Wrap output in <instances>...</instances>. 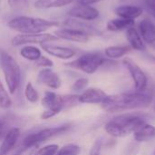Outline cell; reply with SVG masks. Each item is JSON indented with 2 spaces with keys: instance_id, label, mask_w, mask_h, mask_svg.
Masks as SVG:
<instances>
[{
  "instance_id": "6da1fadb",
  "label": "cell",
  "mask_w": 155,
  "mask_h": 155,
  "mask_svg": "<svg viewBox=\"0 0 155 155\" xmlns=\"http://www.w3.org/2000/svg\"><path fill=\"white\" fill-rule=\"evenodd\" d=\"M153 99V91L147 89L143 92L135 91L133 93L108 95L101 105L103 110L107 113H121L147 108L151 105Z\"/></svg>"
},
{
  "instance_id": "7a4b0ae2",
  "label": "cell",
  "mask_w": 155,
  "mask_h": 155,
  "mask_svg": "<svg viewBox=\"0 0 155 155\" xmlns=\"http://www.w3.org/2000/svg\"><path fill=\"white\" fill-rule=\"evenodd\" d=\"M145 119L137 114H122L112 118L104 126L105 132L115 138L128 136L137 129Z\"/></svg>"
},
{
  "instance_id": "3957f363",
  "label": "cell",
  "mask_w": 155,
  "mask_h": 155,
  "mask_svg": "<svg viewBox=\"0 0 155 155\" xmlns=\"http://www.w3.org/2000/svg\"><path fill=\"white\" fill-rule=\"evenodd\" d=\"M10 29L19 34H40L59 25L58 21L47 20L41 17L18 15L7 22Z\"/></svg>"
},
{
  "instance_id": "277c9868",
  "label": "cell",
  "mask_w": 155,
  "mask_h": 155,
  "mask_svg": "<svg viewBox=\"0 0 155 155\" xmlns=\"http://www.w3.org/2000/svg\"><path fill=\"white\" fill-rule=\"evenodd\" d=\"M0 66L10 94H15L21 82V69L17 61L6 51L0 49Z\"/></svg>"
},
{
  "instance_id": "5b68a950",
  "label": "cell",
  "mask_w": 155,
  "mask_h": 155,
  "mask_svg": "<svg viewBox=\"0 0 155 155\" xmlns=\"http://www.w3.org/2000/svg\"><path fill=\"white\" fill-rule=\"evenodd\" d=\"M79 95H61L54 92H45L44 97L42 98L41 104L47 111L52 112L54 116L61 113L64 109L72 107L76 104Z\"/></svg>"
},
{
  "instance_id": "8992f818",
  "label": "cell",
  "mask_w": 155,
  "mask_h": 155,
  "mask_svg": "<svg viewBox=\"0 0 155 155\" xmlns=\"http://www.w3.org/2000/svg\"><path fill=\"white\" fill-rule=\"evenodd\" d=\"M106 62V58L100 52H88L80 55L74 61L66 64V65L78 69L85 74H94Z\"/></svg>"
},
{
  "instance_id": "52a82bcc",
  "label": "cell",
  "mask_w": 155,
  "mask_h": 155,
  "mask_svg": "<svg viewBox=\"0 0 155 155\" xmlns=\"http://www.w3.org/2000/svg\"><path fill=\"white\" fill-rule=\"evenodd\" d=\"M70 127L71 126L69 124H64V125H60V126H55V127H51V128H45L37 133L31 134L24 139L22 145L25 147L36 148L40 143L47 141L48 139L57 134L67 132L70 129Z\"/></svg>"
},
{
  "instance_id": "ba28073f",
  "label": "cell",
  "mask_w": 155,
  "mask_h": 155,
  "mask_svg": "<svg viewBox=\"0 0 155 155\" xmlns=\"http://www.w3.org/2000/svg\"><path fill=\"white\" fill-rule=\"evenodd\" d=\"M59 40L54 35L50 33L40 34H18L12 38V45L14 46H21L26 45H43Z\"/></svg>"
},
{
  "instance_id": "9c48e42d",
  "label": "cell",
  "mask_w": 155,
  "mask_h": 155,
  "mask_svg": "<svg viewBox=\"0 0 155 155\" xmlns=\"http://www.w3.org/2000/svg\"><path fill=\"white\" fill-rule=\"evenodd\" d=\"M124 65L129 71L131 77L134 83L135 91L143 92L148 89V77L143 70L130 57H125L123 60Z\"/></svg>"
},
{
  "instance_id": "30bf717a",
  "label": "cell",
  "mask_w": 155,
  "mask_h": 155,
  "mask_svg": "<svg viewBox=\"0 0 155 155\" xmlns=\"http://www.w3.org/2000/svg\"><path fill=\"white\" fill-rule=\"evenodd\" d=\"M69 17L82 20V21H94L97 19L100 15V12L97 8L94 6H92L91 5H84L80 4L72 7L68 11Z\"/></svg>"
},
{
  "instance_id": "8fae6325",
  "label": "cell",
  "mask_w": 155,
  "mask_h": 155,
  "mask_svg": "<svg viewBox=\"0 0 155 155\" xmlns=\"http://www.w3.org/2000/svg\"><path fill=\"white\" fill-rule=\"evenodd\" d=\"M54 35L58 39H63L65 41L70 42H75V43H81V44H86L89 39L90 35L83 31L74 29V28H60L54 31Z\"/></svg>"
},
{
  "instance_id": "7c38bea8",
  "label": "cell",
  "mask_w": 155,
  "mask_h": 155,
  "mask_svg": "<svg viewBox=\"0 0 155 155\" xmlns=\"http://www.w3.org/2000/svg\"><path fill=\"white\" fill-rule=\"evenodd\" d=\"M41 48L48 54L62 60H69L76 54L75 50H74L71 47L53 45L49 43L41 45Z\"/></svg>"
},
{
  "instance_id": "4fadbf2b",
  "label": "cell",
  "mask_w": 155,
  "mask_h": 155,
  "mask_svg": "<svg viewBox=\"0 0 155 155\" xmlns=\"http://www.w3.org/2000/svg\"><path fill=\"white\" fill-rule=\"evenodd\" d=\"M37 82L54 90L60 88L62 85L60 76L51 68H43L40 70L37 74Z\"/></svg>"
},
{
  "instance_id": "5bb4252c",
  "label": "cell",
  "mask_w": 155,
  "mask_h": 155,
  "mask_svg": "<svg viewBox=\"0 0 155 155\" xmlns=\"http://www.w3.org/2000/svg\"><path fill=\"white\" fill-rule=\"evenodd\" d=\"M108 94H106L103 90L99 88H88L85 89L78 97L79 103L81 104H103L104 101L107 98Z\"/></svg>"
},
{
  "instance_id": "9a60e30c",
  "label": "cell",
  "mask_w": 155,
  "mask_h": 155,
  "mask_svg": "<svg viewBox=\"0 0 155 155\" xmlns=\"http://www.w3.org/2000/svg\"><path fill=\"white\" fill-rule=\"evenodd\" d=\"M137 30L145 44H155V23L152 19L146 17L141 20Z\"/></svg>"
},
{
  "instance_id": "2e32d148",
  "label": "cell",
  "mask_w": 155,
  "mask_h": 155,
  "mask_svg": "<svg viewBox=\"0 0 155 155\" xmlns=\"http://www.w3.org/2000/svg\"><path fill=\"white\" fill-rule=\"evenodd\" d=\"M114 13L117 15L118 17L130 19V20H135L143 15V7L139 5H121L114 8Z\"/></svg>"
},
{
  "instance_id": "e0dca14e",
  "label": "cell",
  "mask_w": 155,
  "mask_h": 155,
  "mask_svg": "<svg viewBox=\"0 0 155 155\" xmlns=\"http://www.w3.org/2000/svg\"><path fill=\"white\" fill-rule=\"evenodd\" d=\"M20 137V130L13 127L6 133L2 144L0 145V155H7L15 146Z\"/></svg>"
},
{
  "instance_id": "ac0fdd59",
  "label": "cell",
  "mask_w": 155,
  "mask_h": 155,
  "mask_svg": "<svg viewBox=\"0 0 155 155\" xmlns=\"http://www.w3.org/2000/svg\"><path fill=\"white\" fill-rule=\"evenodd\" d=\"M134 138L138 143H145L154 139L155 126L147 124L146 122L142 124L134 132Z\"/></svg>"
},
{
  "instance_id": "d6986e66",
  "label": "cell",
  "mask_w": 155,
  "mask_h": 155,
  "mask_svg": "<svg viewBox=\"0 0 155 155\" xmlns=\"http://www.w3.org/2000/svg\"><path fill=\"white\" fill-rule=\"evenodd\" d=\"M64 24L65 26H67L69 28H74V29L83 31V32L88 34L90 36L91 35H97L100 34V32L97 28H95L92 25L88 24L86 21H82V20L72 18V17H68L66 20H64Z\"/></svg>"
},
{
  "instance_id": "ffe728a7",
  "label": "cell",
  "mask_w": 155,
  "mask_h": 155,
  "mask_svg": "<svg viewBox=\"0 0 155 155\" xmlns=\"http://www.w3.org/2000/svg\"><path fill=\"white\" fill-rule=\"evenodd\" d=\"M126 38L129 43V46L132 49L141 52L146 50V44L143 40L137 28L134 26L126 30Z\"/></svg>"
},
{
  "instance_id": "44dd1931",
  "label": "cell",
  "mask_w": 155,
  "mask_h": 155,
  "mask_svg": "<svg viewBox=\"0 0 155 155\" xmlns=\"http://www.w3.org/2000/svg\"><path fill=\"white\" fill-rule=\"evenodd\" d=\"M135 25L134 20L124 19L121 17H117L114 19H111L106 24V29L111 32H120L124 30H127Z\"/></svg>"
},
{
  "instance_id": "7402d4cb",
  "label": "cell",
  "mask_w": 155,
  "mask_h": 155,
  "mask_svg": "<svg viewBox=\"0 0 155 155\" xmlns=\"http://www.w3.org/2000/svg\"><path fill=\"white\" fill-rule=\"evenodd\" d=\"M74 1L75 0H36L34 3V6L40 10L60 8L71 5Z\"/></svg>"
},
{
  "instance_id": "603a6c76",
  "label": "cell",
  "mask_w": 155,
  "mask_h": 155,
  "mask_svg": "<svg viewBox=\"0 0 155 155\" xmlns=\"http://www.w3.org/2000/svg\"><path fill=\"white\" fill-rule=\"evenodd\" d=\"M131 50L129 45H111L104 49V56L110 60H116L126 55Z\"/></svg>"
},
{
  "instance_id": "cb8c5ba5",
  "label": "cell",
  "mask_w": 155,
  "mask_h": 155,
  "mask_svg": "<svg viewBox=\"0 0 155 155\" xmlns=\"http://www.w3.org/2000/svg\"><path fill=\"white\" fill-rule=\"evenodd\" d=\"M20 55L25 60L35 62L41 57L42 52L39 47L34 45H23L22 48L20 49Z\"/></svg>"
},
{
  "instance_id": "d4e9b609",
  "label": "cell",
  "mask_w": 155,
  "mask_h": 155,
  "mask_svg": "<svg viewBox=\"0 0 155 155\" xmlns=\"http://www.w3.org/2000/svg\"><path fill=\"white\" fill-rule=\"evenodd\" d=\"M81 153V148L77 144L68 143L61 147L55 155H79Z\"/></svg>"
},
{
  "instance_id": "484cf974",
  "label": "cell",
  "mask_w": 155,
  "mask_h": 155,
  "mask_svg": "<svg viewBox=\"0 0 155 155\" xmlns=\"http://www.w3.org/2000/svg\"><path fill=\"white\" fill-rule=\"evenodd\" d=\"M25 96L26 100L30 103H36L39 99V94L31 82H28L25 88Z\"/></svg>"
},
{
  "instance_id": "4316f807",
  "label": "cell",
  "mask_w": 155,
  "mask_h": 155,
  "mask_svg": "<svg viewBox=\"0 0 155 155\" xmlns=\"http://www.w3.org/2000/svg\"><path fill=\"white\" fill-rule=\"evenodd\" d=\"M11 105H12L11 97L9 96L3 83L0 81V107L4 109H8L11 107Z\"/></svg>"
},
{
  "instance_id": "83f0119b",
  "label": "cell",
  "mask_w": 155,
  "mask_h": 155,
  "mask_svg": "<svg viewBox=\"0 0 155 155\" xmlns=\"http://www.w3.org/2000/svg\"><path fill=\"white\" fill-rule=\"evenodd\" d=\"M58 145L57 144H49L46 146H44L43 148H40L33 155H55L58 152Z\"/></svg>"
},
{
  "instance_id": "f1b7e54d",
  "label": "cell",
  "mask_w": 155,
  "mask_h": 155,
  "mask_svg": "<svg viewBox=\"0 0 155 155\" xmlns=\"http://www.w3.org/2000/svg\"><path fill=\"white\" fill-rule=\"evenodd\" d=\"M9 6L14 10H24L28 6L27 0H7Z\"/></svg>"
},
{
  "instance_id": "f546056e",
  "label": "cell",
  "mask_w": 155,
  "mask_h": 155,
  "mask_svg": "<svg viewBox=\"0 0 155 155\" xmlns=\"http://www.w3.org/2000/svg\"><path fill=\"white\" fill-rule=\"evenodd\" d=\"M88 84H89V80L87 78H84V77L79 78L74 83L72 86V90L74 92H81L83 90H85Z\"/></svg>"
},
{
  "instance_id": "4dcf8cb0",
  "label": "cell",
  "mask_w": 155,
  "mask_h": 155,
  "mask_svg": "<svg viewBox=\"0 0 155 155\" xmlns=\"http://www.w3.org/2000/svg\"><path fill=\"white\" fill-rule=\"evenodd\" d=\"M35 63V64L37 66H40V67H43V68H51V67L54 66L53 61L50 58H48L46 56H44V55H41V57L38 60H36Z\"/></svg>"
},
{
  "instance_id": "1f68e13d",
  "label": "cell",
  "mask_w": 155,
  "mask_h": 155,
  "mask_svg": "<svg viewBox=\"0 0 155 155\" xmlns=\"http://www.w3.org/2000/svg\"><path fill=\"white\" fill-rule=\"evenodd\" d=\"M102 143H103L102 140L101 139H97L94 143V144H93V146H92V148L90 150V155H101Z\"/></svg>"
},
{
  "instance_id": "d6a6232c",
  "label": "cell",
  "mask_w": 155,
  "mask_h": 155,
  "mask_svg": "<svg viewBox=\"0 0 155 155\" xmlns=\"http://www.w3.org/2000/svg\"><path fill=\"white\" fill-rule=\"evenodd\" d=\"M35 149L36 148L35 147H25L22 145V147L19 148L14 155H33Z\"/></svg>"
},
{
  "instance_id": "836d02e7",
  "label": "cell",
  "mask_w": 155,
  "mask_h": 155,
  "mask_svg": "<svg viewBox=\"0 0 155 155\" xmlns=\"http://www.w3.org/2000/svg\"><path fill=\"white\" fill-rule=\"evenodd\" d=\"M146 10L155 18V0H143Z\"/></svg>"
},
{
  "instance_id": "e575fe53",
  "label": "cell",
  "mask_w": 155,
  "mask_h": 155,
  "mask_svg": "<svg viewBox=\"0 0 155 155\" xmlns=\"http://www.w3.org/2000/svg\"><path fill=\"white\" fill-rule=\"evenodd\" d=\"M102 1H104V0H78V2L80 4H84V5H93V4H96V3H99V2H102Z\"/></svg>"
},
{
  "instance_id": "d590c367",
  "label": "cell",
  "mask_w": 155,
  "mask_h": 155,
  "mask_svg": "<svg viewBox=\"0 0 155 155\" xmlns=\"http://www.w3.org/2000/svg\"><path fill=\"white\" fill-rule=\"evenodd\" d=\"M4 127H5V124H4V122L0 119V135H1V134L3 133Z\"/></svg>"
},
{
  "instance_id": "8d00e7d4",
  "label": "cell",
  "mask_w": 155,
  "mask_h": 155,
  "mask_svg": "<svg viewBox=\"0 0 155 155\" xmlns=\"http://www.w3.org/2000/svg\"><path fill=\"white\" fill-rule=\"evenodd\" d=\"M153 155H155V151H154V153H153Z\"/></svg>"
},
{
  "instance_id": "74e56055",
  "label": "cell",
  "mask_w": 155,
  "mask_h": 155,
  "mask_svg": "<svg viewBox=\"0 0 155 155\" xmlns=\"http://www.w3.org/2000/svg\"><path fill=\"white\" fill-rule=\"evenodd\" d=\"M122 1H125V0H122Z\"/></svg>"
}]
</instances>
